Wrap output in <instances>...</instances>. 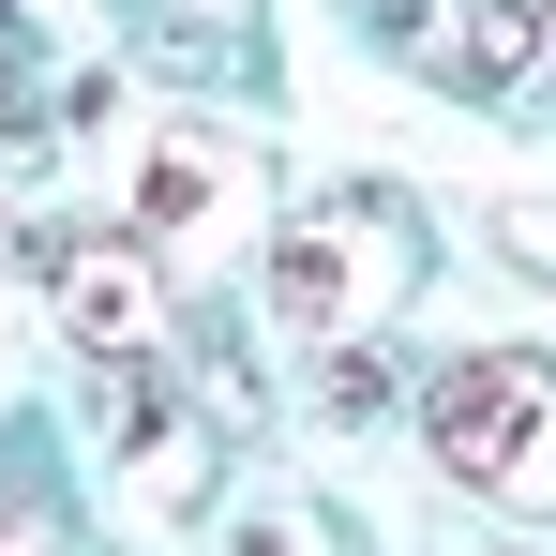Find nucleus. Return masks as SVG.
Here are the masks:
<instances>
[{"label": "nucleus", "instance_id": "1", "mask_svg": "<svg viewBox=\"0 0 556 556\" xmlns=\"http://www.w3.org/2000/svg\"><path fill=\"white\" fill-rule=\"evenodd\" d=\"M406 286H421V226L391 211V195H301L271 241V301L301 346H376L391 316H406Z\"/></svg>", "mask_w": 556, "mask_h": 556}, {"label": "nucleus", "instance_id": "2", "mask_svg": "<svg viewBox=\"0 0 556 556\" xmlns=\"http://www.w3.org/2000/svg\"><path fill=\"white\" fill-rule=\"evenodd\" d=\"M421 437H437L452 481H481V496H542V511H556V362H527V346L452 362L437 391H421Z\"/></svg>", "mask_w": 556, "mask_h": 556}, {"label": "nucleus", "instance_id": "3", "mask_svg": "<svg viewBox=\"0 0 556 556\" xmlns=\"http://www.w3.org/2000/svg\"><path fill=\"white\" fill-rule=\"evenodd\" d=\"M30 286H46V316H61L91 362H151V346L181 331L166 256H151L136 226H30Z\"/></svg>", "mask_w": 556, "mask_h": 556}, {"label": "nucleus", "instance_id": "4", "mask_svg": "<svg viewBox=\"0 0 556 556\" xmlns=\"http://www.w3.org/2000/svg\"><path fill=\"white\" fill-rule=\"evenodd\" d=\"M556 61V30H542V0H452V15H437V76H452V91H527V76H542Z\"/></svg>", "mask_w": 556, "mask_h": 556}, {"label": "nucleus", "instance_id": "5", "mask_svg": "<svg viewBox=\"0 0 556 556\" xmlns=\"http://www.w3.org/2000/svg\"><path fill=\"white\" fill-rule=\"evenodd\" d=\"M0 556H61V527L30 511V481H15V466H0Z\"/></svg>", "mask_w": 556, "mask_h": 556}, {"label": "nucleus", "instance_id": "6", "mask_svg": "<svg viewBox=\"0 0 556 556\" xmlns=\"http://www.w3.org/2000/svg\"><path fill=\"white\" fill-rule=\"evenodd\" d=\"M0 76H15V30H0ZM0 121H15V91H0Z\"/></svg>", "mask_w": 556, "mask_h": 556}]
</instances>
